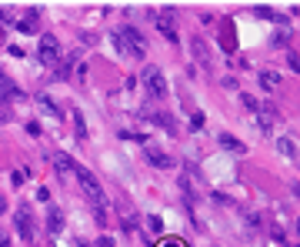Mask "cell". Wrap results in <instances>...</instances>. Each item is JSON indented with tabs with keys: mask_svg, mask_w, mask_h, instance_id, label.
<instances>
[{
	"mask_svg": "<svg viewBox=\"0 0 300 247\" xmlns=\"http://www.w3.org/2000/svg\"><path fill=\"white\" fill-rule=\"evenodd\" d=\"M74 174H77V181H80V187H84V194H87L93 204H104V190H100V184H97V177L90 174L87 167H80V164H74Z\"/></svg>",
	"mask_w": 300,
	"mask_h": 247,
	"instance_id": "6da1fadb",
	"label": "cell"
},
{
	"mask_svg": "<svg viewBox=\"0 0 300 247\" xmlns=\"http://www.w3.org/2000/svg\"><path fill=\"white\" fill-rule=\"evenodd\" d=\"M144 84H147V91L153 93V97H167V80H164V74L150 63V67H144Z\"/></svg>",
	"mask_w": 300,
	"mask_h": 247,
	"instance_id": "7a4b0ae2",
	"label": "cell"
},
{
	"mask_svg": "<svg viewBox=\"0 0 300 247\" xmlns=\"http://www.w3.org/2000/svg\"><path fill=\"white\" fill-rule=\"evenodd\" d=\"M120 37L127 40V47H130V57L144 61V37L137 33V27H120Z\"/></svg>",
	"mask_w": 300,
	"mask_h": 247,
	"instance_id": "3957f363",
	"label": "cell"
},
{
	"mask_svg": "<svg viewBox=\"0 0 300 247\" xmlns=\"http://www.w3.org/2000/svg\"><path fill=\"white\" fill-rule=\"evenodd\" d=\"M57 57H60L57 37H54V33H44V37H40V61L44 63H57Z\"/></svg>",
	"mask_w": 300,
	"mask_h": 247,
	"instance_id": "277c9868",
	"label": "cell"
},
{
	"mask_svg": "<svg viewBox=\"0 0 300 247\" xmlns=\"http://www.w3.org/2000/svg\"><path fill=\"white\" fill-rule=\"evenodd\" d=\"M147 164L150 167H160V170H174V167H177L174 157L164 154V151H157V147H147Z\"/></svg>",
	"mask_w": 300,
	"mask_h": 247,
	"instance_id": "5b68a950",
	"label": "cell"
},
{
	"mask_svg": "<svg viewBox=\"0 0 300 247\" xmlns=\"http://www.w3.org/2000/svg\"><path fill=\"white\" fill-rule=\"evenodd\" d=\"M17 231H20V237H24V241H33V224H30V214L27 211H17Z\"/></svg>",
	"mask_w": 300,
	"mask_h": 247,
	"instance_id": "8992f818",
	"label": "cell"
},
{
	"mask_svg": "<svg viewBox=\"0 0 300 247\" xmlns=\"http://www.w3.org/2000/svg\"><path fill=\"white\" fill-rule=\"evenodd\" d=\"M70 121H74V137L84 144L87 140V121H84V114L80 110H70Z\"/></svg>",
	"mask_w": 300,
	"mask_h": 247,
	"instance_id": "52a82bcc",
	"label": "cell"
},
{
	"mask_svg": "<svg viewBox=\"0 0 300 247\" xmlns=\"http://www.w3.org/2000/svg\"><path fill=\"white\" fill-rule=\"evenodd\" d=\"M140 117H147V121H153V124H160V127H164V130H167V134H177V124L170 121V117H167V114H140Z\"/></svg>",
	"mask_w": 300,
	"mask_h": 247,
	"instance_id": "ba28073f",
	"label": "cell"
},
{
	"mask_svg": "<svg viewBox=\"0 0 300 247\" xmlns=\"http://www.w3.org/2000/svg\"><path fill=\"white\" fill-rule=\"evenodd\" d=\"M47 231L50 234H60L63 231V214H60L57 207H50V214H47Z\"/></svg>",
	"mask_w": 300,
	"mask_h": 247,
	"instance_id": "9c48e42d",
	"label": "cell"
},
{
	"mask_svg": "<svg viewBox=\"0 0 300 247\" xmlns=\"http://www.w3.org/2000/svg\"><path fill=\"white\" fill-rule=\"evenodd\" d=\"M37 104H40V107H44V110H47V114H50V117H63V114H60V107L57 104H54V100H50V97H47V93H37Z\"/></svg>",
	"mask_w": 300,
	"mask_h": 247,
	"instance_id": "30bf717a",
	"label": "cell"
},
{
	"mask_svg": "<svg viewBox=\"0 0 300 247\" xmlns=\"http://www.w3.org/2000/svg\"><path fill=\"white\" fill-rule=\"evenodd\" d=\"M217 140H220V147H224V151H234V154H243V144H240L237 137H230V134H220Z\"/></svg>",
	"mask_w": 300,
	"mask_h": 247,
	"instance_id": "8fae6325",
	"label": "cell"
},
{
	"mask_svg": "<svg viewBox=\"0 0 300 247\" xmlns=\"http://www.w3.org/2000/svg\"><path fill=\"white\" fill-rule=\"evenodd\" d=\"M260 87H264V91H277V87H280V74L264 70V74H260Z\"/></svg>",
	"mask_w": 300,
	"mask_h": 247,
	"instance_id": "7c38bea8",
	"label": "cell"
},
{
	"mask_svg": "<svg viewBox=\"0 0 300 247\" xmlns=\"http://www.w3.org/2000/svg\"><path fill=\"white\" fill-rule=\"evenodd\" d=\"M190 47H194V57H197V61H200L204 67H207V63H210V50H207V44H204V40L197 37V40H194Z\"/></svg>",
	"mask_w": 300,
	"mask_h": 247,
	"instance_id": "4fadbf2b",
	"label": "cell"
},
{
	"mask_svg": "<svg viewBox=\"0 0 300 247\" xmlns=\"http://www.w3.org/2000/svg\"><path fill=\"white\" fill-rule=\"evenodd\" d=\"M277 151H280L284 157H294V154H297V147H294V140H290V137H277Z\"/></svg>",
	"mask_w": 300,
	"mask_h": 247,
	"instance_id": "5bb4252c",
	"label": "cell"
},
{
	"mask_svg": "<svg viewBox=\"0 0 300 247\" xmlns=\"http://www.w3.org/2000/svg\"><path fill=\"white\" fill-rule=\"evenodd\" d=\"M240 104H243V107H247V110H250L254 117L260 114V107H257V97H250V93H240Z\"/></svg>",
	"mask_w": 300,
	"mask_h": 247,
	"instance_id": "9a60e30c",
	"label": "cell"
},
{
	"mask_svg": "<svg viewBox=\"0 0 300 247\" xmlns=\"http://www.w3.org/2000/svg\"><path fill=\"white\" fill-rule=\"evenodd\" d=\"M120 140H134V144H147V134H134V130H120Z\"/></svg>",
	"mask_w": 300,
	"mask_h": 247,
	"instance_id": "2e32d148",
	"label": "cell"
},
{
	"mask_svg": "<svg viewBox=\"0 0 300 247\" xmlns=\"http://www.w3.org/2000/svg\"><path fill=\"white\" fill-rule=\"evenodd\" d=\"M147 227L153 231V234H160V231H164V220H160L157 214H150V217H147Z\"/></svg>",
	"mask_w": 300,
	"mask_h": 247,
	"instance_id": "e0dca14e",
	"label": "cell"
},
{
	"mask_svg": "<svg viewBox=\"0 0 300 247\" xmlns=\"http://www.w3.org/2000/svg\"><path fill=\"white\" fill-rule=\"evenodd\" d=\"M254 14H257V17H267V20H273V10H270L267 3H257V7H254Z\"/></svg>",
	"mask_w": 300,
	"mask_h": 247,
	"instance_id": "ac0fdd59",
	"label": "cell"
},
{
	"mask_svg": "<svg viewBox=\"0 0 300 247\" xmlns=\"http://www.w3.org/2000/svg\"><path fill=\"white\" fill-rule=\"evenodd\" d=\"M157 247H187V244H183L180 237H160V244H157Z\"/></svg>",
	"mask_w": 300,
	"mask_h": 247,
	"instance_id": "d6986e66",
	"label": "cell"
},
{
	"mask_svg": "<svg viewBox=\"0 0 300 247\" xmlns=\"http://www.w3.org/2000/svg\"><path fill=\"white\" fill-rule=\"evenodd\" d=\"M114 47H117L120 54H130V47H127V40H123V37H120V31L114 33Z\"/></svg>",
	"mask_w": 300,
	"mask_h": 247,
	"instance_id": "ffe728a7",
	"label": "cell"
},
{
	"mask_svg": "<svg viewBox=\"0 0 300 247\" xmlns=\"http://www.w3.org/2000/svg\"><path fill=\"white\" fill-rule=\"evenodd\" d=\"M24 181H27V170H14V174H10V184L14 187H20Z\"/></svg>",
	"mask_w": 300,
	"mask_h": 247,
	"instance_id": "44dd1931",
	"label": "cell"
},
{
	"mask_svg": "<svg viewBox=\"0 0 300 247\" xmlns=\"http://www.w3.org/2000/svg\"><path fill=\"white\" fill-rule=\"evenodd\" d=\"M287 63H290V70H297V74H300V57H297V54H294V50L287 54Z\"/></svg>",
	"mask_w": 300,
	"mask_h": 247,
	"instance_id": "7402d4cb",
	"label": "cell"
},
{
	"mask_svg": "<svg viewBox=\"0 0 300 247\" xmlns=\"http://www.w3.org/2000/svg\"><path fill=\"white\" fill-rule=\"evenodd\" d=\"M224 87H227V91H237V87H240L237 77H224Z\"/></svg>",
	"mask_w": 300,
	"mask_h": 247,
	"instance_id": "603a6c76",
	"label": "cell"
},
{
	"mask_svg": "<svg viewBox=\"0 0 300 247\" xmlns=\"http://www.w3.org/2000/svg\"><path fill=\"white\" fill-rule=\"evenodd\" d=\"M37 201H40V204H47V201H50V194H47V187H40V190H37Z\"/></svg>",
	"mask_w": 300,
	"mask_h": 247,
	"instance_id": "cb8c5ba5",
	"label": "cell"
},
{
	"mask_svg": "<svg viewBox=\"0 0 300 247\" xmlns=\"http://www.w3.org/2000/svg\"><path fill=\"white\" fill-rule=\"evenodd\" d=\"M27 134L30 137H40V124H27Z\"/></svg>",
	"mask_w": 300,
	"mask_h": 247,
	"instance_id": "d4e9b609",
	"label": "cell"
},
{
	"mask_svg": "<svg viewBox=\"0 0 300 247\" xmlns=\"http://www.w3.org/2000/svg\"><path fill=\"white\" fill-rule=\"evenodd\" d=\"M190 127H194V130H200V127H204V117H200V114H194V121H190Z\"/></svg>",
	"mask_w": 300,
	"mask_h": 247,
	"instance_id": "484cf974",
	"label": "cell"
},
{
	"mask_svg": "<svg viewBox=\"0 0 300 247\" xmlns=\"http://www.w3.org/2000/svg\"><path fill=\"white\" fill-rule=\"evenodd\" d=\"M97 247H114V237H100V241H97Z\"/></svg>",
	"mask_w": 300,
	"mask_h": 247,
	"instance_id": "4316f807",
	"label": "cell"
},
{
	"mask_svg": "<svg viewBox=\"0 0 300 247\" xmlns=\"http://www.w3.org/2000/svg\"><path fill=\"white\" fill-rule=\"evenodd\" d=\"M0 20H10V14H7V10H3V7H0Z\"/></svg>",
	"mask_w": 300,
	"mask_h": 247,
	"instance_id": "83f0119b",
	"label": "cell"
},
{
	"mask_svg": "<svg viewBox=\"0 0 300 247\" xmlns=\"http://www.w3.org/2000/svg\"><path fill=\"white\" fill-rule=\"evenodd\" d=\"M0 247H10V241H7V237H3V234H0Z\"/></svg>",
	"mask_w": 300,
	"mask_h": 247,
	"instance_id": "f1b7e54d",
	"label": "cell"
},
{
	"mask_svg": "<svg viewBox=\"0 0 300 247\" xmlns=\"http://www.w3.org/2000/svg\"><path fill=\"white\" fill-rule=\"evenodd\" d=\"M294 194H297V201H300V187H294Z\"/></svg>",
	"mask_w": 300,
	"mask_h": 247,
	"instance_id": "f546056e",
	"label": "cell"
},
{
	"mask_svg": "<svg viewBox=\"0 0 300 247\" xmlns=\"http://www.w3.org/2000/svg\"><path fill=\"white\" fill-rule=\"evenodd\" d=\"M294 247H300V244H294Z\"/></svg>",
	"mask_w": 300,
	"mask_h": 247,
	"instance_id": "4dcf8cb0",
	"label": "cell"
},
{
	"mask_svg": "<svg viewBox=\"0 0 300 247\" xmlns=\"http://www.w3.org/2000/svg\"><path fill=\"white\" fill-rule=\"evenodd\" d=\"M297 167H300V164H297Z\"/></svg>",
	"mask_w": 300,
	"mask_h": 247,
	"instance_id": "1f68e13d",
	"label": "cell"
}]
</instances>
